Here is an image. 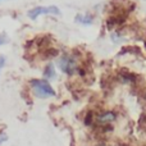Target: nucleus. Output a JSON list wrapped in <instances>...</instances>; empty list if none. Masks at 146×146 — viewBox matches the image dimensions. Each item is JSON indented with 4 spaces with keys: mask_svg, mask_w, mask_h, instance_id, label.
Listing matches in <instances>:
<instances>
[{
    "mask_svg": "<svg viewBox=\"0 0 146 146\" xmlns=\"http://www.w3.org/2000/svg\"><path fill=\"white\" fill-rule=\"evenodd\" d=\"M31 88H32L33 94L40 99H46V98H53L55 96V90L53 86L48 82L46 80H31L30 82Z\"/></svg>",
    "mask_w": 146,
    "mask_h": 146,
    "instance_id": "obj_1",
    "label": "nucleus"
},
{
    "mask_svg": "<svg viewBox=\"0 0 146 146\" xmlns=\"http://www.w3.org/2000/svg\"><path fill=\"white\" fill-rule=\"evenodd\" d=\"M58 67L63 73L66 74H74V72L77 71V60L74 56L72 55H62L58 59Z\"/></svg>",
    "mask_w": 146,
    "mask_h": 146,
    "instance_id": "obj_2",
    "label": "nucleus"
},
{
    "mask_svg": "<svg viewBox=\"0 0 146 146\" xmlns=\"http://www.w3.org/2000/svg\"><path fill=\"white\" fill-rule=\"evenodd\" d=\"M41 14H55L59 15L60 14V10L56 7L51 5V7H35L33 9H31L28 12V17L31 19H36L37 17H40Z\"/></svg>",
    "mask_w": 146,
    "mask_h": 146,
    "instance_id": "obj_3",
    "label": "nucleus"
},
{
    "mask_svg": "<svg viewBox=\"0 0 146 146\" xmlns=\"http://www.w3.org/2000/svg\"><path fill=\"white\" fill-rule=\"evenodd\" d=\"M115 119H117V114L114 111H104V113H100L96 117V122L99 124H109L111 122H114Z\"/></svg>",
    "mask_w": 146,
    "mask_h": 146,
    "instance_id": "obj_4",
    "label": "nucleus"
},
{
    "mask_svg": "<svg viewBox=\"0 0 146 146\" xmlns=\"http://www.w3.org/2000/svg\"><path fill=\"white\" fill-rule=\"evenodd\" d=\"M56 77V72H55V67L53 63H49L48 66L44 69V80H54Z\"/></svg>",
    "mask_w": 146,
    "mask_h": 146,
    "instance_id": "obj_5",
    "label": "nucleus"
},
{
    "mask_svg": "<svg viewBox=\"0 0 146 146\" xmlns=\"http://www.w3.org/2000/svg\"><path fill=\"white\" fill-rule=\"evenodd\" d=\"M76 22L81 23V25H85V26H90L94 23V17L91 14H78L76 17Z\"/></svg>",
    "mask_w": 146,
    "mask_h": 146,
    "instance_id": "obj_6",
    "label": "nucleus"
},
{
    "mask_svg": "<svg viewBox=\"0 0 146 146\" xmlns=\"http://www.w3.org/2000/svg\"><path fill=\"white\" fill-rule=\"evenodd\" d=\"M4 66H5V56L0 54V72H1V69Z\"/></svg>",
    "mask_w": 146,
    "mask_h": 146,
    "instance_id": "obj_7",
    "label": "nucleus"
},
{
    "mask_svg": "<svg viewBox=\"0 0 146 146\" xmlns=\"http://www.w3.org/2000/svg\"><path fill=\"white\" fill-rule=\"evenodd\" d=\"M7 36H5V33H3V35H0V45H3V44L7 42Z\"/></svg>",
    "mask_w": 146,
    "mask_h": 146,
    "instance_id": "obj_8",
    "label": "nucleus"
},
{
    "mask_svg": "<svg viewBox=\"0 0 146 146\" xmlns=\"http://www.w3.org/2000/svg\"><path fill=\"white\" fill-rule=\"evenodd\" d=\"M8 140V137L5 136V135H0V144H3V142H5Z\"/></svg>",
    "mask_w": 146,
    "mask_h": 146,
    "instance_id": "obj_9",
    "label": "nucleus"
},
{
    "mask_svg": "<svg viewBox=\"0 0 146 146\" xmlns=\"http://www.w3.org/2000/svg\"><path fill=\"white\" fill-rule=\"evenodd\" d=\"M95 146H111V145H104V144H100V145H95Z\"/></svg>",
    "mask_w": 146,
    "mask_h": 146,
    "instance_id": "obj_10",
    "label": "nucleus"
}]
</instances>
